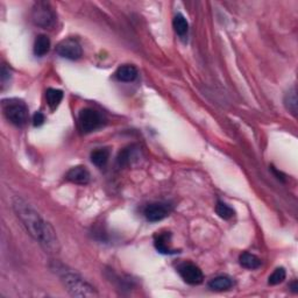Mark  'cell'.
Here are the masks:
<instances>
[{"instance_id": "obj_1", "label": "cell", "mask_w": 298, "mask_h": 298, "mask_svg": "<svg viewBox=\"0 0 298 298\" xmlns=\"http://www.w3.org/2000/svg\"><path fill=\"white\" fill-rule=\"evenodd\" d=\"M12 204L17 217L25 226L26 231L47 253L56 254L60 252V241L55 229L48 221L41 217L39 212L20 197H14Z\"/></svg>"}, {"instance_id": "obj_2", "label": "cell", "mask_w": 298, "mask_h": 298, "mask_svg": "<svg viewBox=\"0 0 298 298\" xmlns=\"http://www.w3.org/2000/svg\"><path fill=\"white\" fill-rule=\"evenodd\" d=\"M52 270L60 277V281L63 284V287L66 288V290L69 293L71 296L75 297H97L98 293L94 289L93 285H91L90 283L79 275L78 273L70 269L69 267L64 265L60 262L54 261L53 264L50 265Z\"/></svg>"}, {"instance_id": "obj_3", "label": "cell", "mask_w": 298, "mask_h": 298, "mask_svg": "<svg viewBox=\"0 0 298 298\" xmlns=\"http://www.w3.org/2000/svg\"><path fill=\"white\" fill-rule=\"evenodd\" d=\"M2 112L6 119L17 127H23L28 122V106L21 99L11 98L2 100Z\"/></svg>"}, {"instance_id": "obj_4", "label": "cell", "mask_w": 298, "mask_h": 298, "mask_svg": "<svg viewBox=\"0 0 298 298\" xmlns=\"http://www.w3.org/2000/svg\"><path fill=\"white\" fill-rule=\"evenodd\" d=\"M56 13L48 2H36L32 11V21L42 28H53L56 23Z\"/></svg>"}, {"instance_id": "obj_5", "label": "cell", "mask_w": 298, "mask_h": 298, "mask_svg": "<svg viewBox=\"0 0 298 298\" xmlns=\"http://www.w3.org/2000/svg\"><path fill=\"white\" fill-rule=\"evenodd\" d=\"M105 120L98 111L93 108H83L79 112L78 116V125L81 131L88 134L99 129L104 125Z\"/></svg>"}, {"instance_id": "obj_6", "label": "cell", "mask_w": 298, "mask_h": 298, "mask_svg": "<svg viewBox=\"0 0 298 298\" xmlns=\"http://www.w3.org/2000/svg\"><path fill=\"white\" fill-rule=\"evenodd\" d=\"M56 53L61 57L67 58L70 61L79 60L83 55V50L79 42L76 39H66L61 41L56 47Z\"/></svg>"}, {"instance_id": "obj_7", "label": "cell", "mask_w": 298, "mask_h": 298, "mask_svg": "<svg viewBox=\"0 0 298 298\" xmlns=\"http://www.w3.org/2000/svg\"><path fill=\"white\" fill-rule=\"evenodd\" d=\"M178 273L184 282L191 285H198L204 280L203 271L200 270L198 265L191 263V262H185L178 267Z\"/></svg>"}, {"instance_id": "obj_8", "label": "cell", "mask_w": 298, "mask_h": 298, "mask_svg": "<svg viewBox=\"0 0 298 298\" xmlns=\"http://www.w3.org/2000/svg\"><path fill=\"white\" fill-rule=\"evenodd\" d=\"M143 213L146 219L150 223H158L169 215L170 206L166 203H152L146 206Z\"/></svg>"}, {"instance_id": "obj_9", "label": "cell", "mask_w": 298, "mask_h": 298, "mask_svg": "<svg viewBox=\"0 0 298 298\" xmlns=\"http://www.w3.org/2000/svg\"><path fill=\"white\" fill-rule=\"evenodd\" d=\"M67 179L69 182L75 183V184L85 185L90 182V173L84 166L73 167L67 173Z\"/></svg>"}, {"instance_id": "obj_10", "label": "cell", "mask_w": 298, "mask_h": 298, "mask_svg": "<svg viewBox=\"0 0 298 298\" xmlns=\"http://www.w3.org/2000/svg\"><path fill=\"white\" fill-rule=\"evenodd\" d=\"M138 69L134 66H131V64H125V66L119 67L116 71V77L118 81L125 82V83L135 81L138 78Z\"/></svg>"}, {"instance_id": "obj_11", "label": "cell", "mask_w": 298, "mask_h": 298, "mask_svg": "<svg viewBox=\"0 0 298 298\" xmlns=\"http://www.w3.org/2000/svg\"><path fill=\"white\" fill-rule=\"evenodd\" d=\"M170 238L171 234L169 232L160 233L155 237L154 246L158 252L162 253V254H175L176 250H173L170 248Z\"/></svg>"}, {"instance_id": "obj_12", "label": "cell", "mask_w": 298, "mask_h": 298, "mask_svg": "<svg viewBox=\"0 0 298 298\" xmlns=\"http://www.w3.org/2000/svg\"><path fill=\"white\" fill-rule=\"evenodd\" d=\"M233 287V281L228 276H218L209 282V288L214 291H225Z\"/></svg>"}, {"instance_id": "obj_13", "label": "cell", "mask_w": 298, "mask_h": 298, "mask_svg": "<svg viewBox=\"0 0 298 298\" xmlns=\"http://www.w3.org/2000/svg\"><path fill=\"white\" fill-rule=\"evenodd\" d=\"M46 99L47 104L54 111L58 107L62 99H63V91L58 90V88H48V90L46 91Z\"/></svg>"}, {"instance_id": "obj_14", "label": "cell", "mask_w": 298, "mask_h": 298, "mask_svg": "<svg viewBox=\"0 0 298 298\" xmlns=\"http://www.w3.org/2000/svg\"><path fill=\"white\" fill-rule=\"evenodd\" d=\"M108 158H110V150L107 148H98L91 153V161L94 166L99 168L106 166Z\"/></svg>"}, {"instance_id": "obj_15", "label": "cell", "mask_w": 298, "mask_h": 298, "mask_svg": "<svg viewBox=\"0 0 298 298\" xmlns=\"http://www.w3.org/2000/svg\"><path fill=\"white\" fill-rule=\"evenodd\" d=\"M239 262H240V264L243 265L244 268L250 270L258 269V268L261 267V260H260L256 255L250 254V253L247 252L240 255Z\"/></svg>"}, {"instance_id": "obj_16", "label": "cell", "mask_w": 298, "mask_h": 298, "mask_svg": "<svg viewBox=\"0 0 298 298\" xmlns=\"http://www.w3.org/2000/svg\"><path fill=\"white\" fill-rule=\"evenodd\" d=\"M50 40L47 35H39L34 43V54L39 57H42L49 52Z\"/></svg>"}, {"instance_id": "obj_17", "label": "cell", "mask_w": 298, "mask_h": 298, "mask_svg": "<svg viewBox=\"0 0 298 298\" xmlns=\"http://www.w3.org/2000/svg\"><path fill=\"white\" fill-rule=\"evenodd\" d=\"M173 27L175 29L176 34L178 35L179 37H182V39H184V37L188 35L189 23L187 21V19H185L182 14H177V16L174 18Z\"/></svg>"}, {"instance_id": "obj_18", "label": "cell", "mask_w": 298, "mask_h": 298, "mask_svg": "<svg viewBox=\"0 0 298 298\" xmlns=\"http://www.w3.org/2000/svg\"><path fill=\"white\" fill-rule=\"evenodd\" d=\"M284 104L285 107L289 112L296 116L297 114V92L296 88H290L284 97Z\"/></svg>"}, {"instance_id": "obj_19", "label": "cell", "mask_w": 298, "mask_h": 298, "mask_svg": "<svg viewBox=\"0 0 298 298\" xmlns=\"http://www.w3.org/2000/svg\"><path fill=\"white\" fill-rule=\"evenodd\" d=\"M134 146H129L127 148H123L122 152L119 153L117 158V163L119 167H126L131 163L133 155H134Z\"/></svg>"}, {"instance_id": "obj_20", "label": "cell", "mask_w": 298, "mask_h": 298, "mask_svg": "<svg viewBox=\"0 0 298 298\" xmlns=\"http://www.w3.org/2000/svg\"><path fill=\"white\" fill-rule=\"evenodd\" d=\"M215 212H217V214L219 215L221 219H225V220L232 219L235 214L234 210H233L231 206L227 205L226 203H224V202L217 203V205H215Z\"/></svg>"}, {"instance_id": "obj_21", "label": "cell", "mask_w": 298, "mask_h": 298, "mask_svg": "<svg viewBox=\"0 0 298 298\" xmlns=\"http://www.w3.org/2000/svg\"><path fill=\"white\" fill-rule=\"evenodd\" d=\"M285 276H287V273H285L284 268H276L274 273L269 276V279H268V283L270 285H277L284 281Z\"/></svg>"}, {"instance_id": "obj_22", "label": "cell", "mask_w": 298, "mask_h": 298, "mask_svg": "<svg viewBox=\"0 0 298 298\" xmlns=\"http://www.w3.org/2000/svg\"><path fill=\"white\" fill-rule=\"evenodd\" d=\"M44 120L46 119H44L43 113H41V112H36L33 117V125L35 126V127H40V126L43 125Z\"/></svg>"}, {"instance_id": "obj_23", "label": "cell", "mask_w": 298, "mask_h": 298, "mask_svg": "<svg viewBox=\"0 0 298 298\" xmlns=\"http://www.w3.org/2000/svg\"><path fill=\"white\" fill-rule=\"evenodd\" d=\"M10 79L11 78V72L10 70L7 69L5 66H2L1 68V81L2 82H6V79Z\"/></svg>"}, {"instance_id": "obj_24", "label": "cell", "mask_w": 298, "mask_h": 298, "mask_svg": "<svg viewBox=\"0 0 298 298\" xmlns=\"http://www.w3.org/2000/svg\"><path fill=\"white\" fill-rule=\"evenodd\" d=\"M290 288L293 289V291H295V293H297V289H298V285H297V282L294 281L293 283H291Z\"/></svg>"}]
</instances>
